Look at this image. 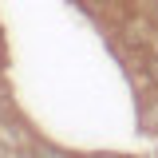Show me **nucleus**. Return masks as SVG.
Masks as SVG:
<instances>
[{
    "mask_svg": "<svg viewBox=\"0 0 158 158\" xmlns=\"http://www.w3.org/2000/svg\"><path fill=\"white\" fill-rule=\"evenodd\" d=\"M32 158H67V150H59L52 142H36V146H32Z\"/></svg>",
    "mask_w": 158,
    "mask_h": 158,
    "instance_id": "obj_1",
    "label": "nucleus"
},
{
    "mask_svg": "<svg viewBox=\"0 0 158 158\" xmlns=\"http://www.w3.org/2000/svg\"><path fill=\"white\" fill-rule=\"evenodd\" d=\"M150 75H154V79H158V59H150Z\"/></svg>",
    "mask_w": 158,
    "mask_h": 158,
    "instance_id": "obj_2",
    "label": "nucleus"
},
{
    "mask_svg": "<svg viewBox=\"0 0 158 158\" xmlns=\"http://www.w3.org/2000/svg\"><path fill=\"white\" fill-rule=\"evenodd\" d=\"M91 4H103V0H91Z\"/></svg>",
    "mask_w": 158,
    "mask_h": 158,
    "instance_id": "obj_3",
    "label": "nucleus"
}]
</instances>
